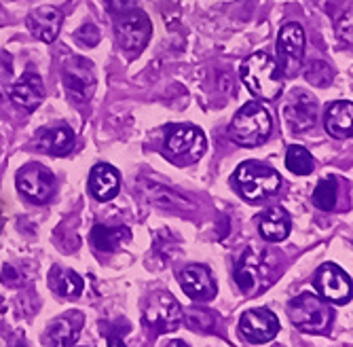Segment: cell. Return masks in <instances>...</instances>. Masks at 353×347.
I'll use <instances>...</instances> for the list:
<instances>
[{"label":"cell","instance_id":"cell-12","mask_svg":"<svg viewBox=\"0 0 353 347\" xmlns=\"http://www.w3.org/2000/svg\"><path fill=\"white\" fill-rule=\"evenodd\" d=\"M315 288L328 303L345 305L351 301V279L341 267L332 263H326L315 271Z\"/></svg>","mask_w":353,"mask_h":347},{"label":"cell","instance_id":"cell-21","mask_svg":"<svg viewBox=\"0 0 353 347\" xmlns=\"http://www.w3.org/2000/svg\"><path fill=\"white\" fill-rule=\"evenodd\" d=\"M290 229H292L290 214L279 206L265 210L259 218V231H261L263 239H267L271 244L283 241L288 235H290Z\"/></svg>","mask_w":353,"mask_h":347},{"label":"cell","instance_id":"cell-4","mask_svg":"<svg viewBox=\"0 0 353 347\" xmlns=\"http://www.w3.org/2000/svg\"><path fill=\"white\" fill-rule=\"evenodd\" d=\"M288 315H290V322L301 333L324 335V333H328V328L332 324L334 311L328 305V301L319 299L313 293H303L290 301V305H288Z\"/></svg>","mask_w":353,"mask_h":347},{"label":"cell","instance_id":"cell-11","mask_svg":"<svg viewBox=\"0 0 353 347\" xmlns=\"http://www.w3.org/2000/svg\"><path fill=\"white\" fill-rule=\"evenodd\" d=\"M283 117L290 132L294 134L309 132L317 121V100L303 89H294L285 102Z\"/></svg>","mask_w":353,"mask_h":347},{"label":"cell","instance_id":"cell-22","mask_svg":"<svg viewBox=\"0 0 353 347\" xmlns=\"http://www.w3.org/2000/svg\"><path fill=\"white\" fill-rule=\"evenodd\" d=\"M351 117H353V106L351 102H332L326 108L324 115V128L332 138L345 140L351 136Z\"/></svg>","mask_w":353,"mask_h":347},{"label":"cell","instance_id":"cell-9","mask_svg":"<svg viewBox=\"0 0 353 347\" xmlns=\"http://www.w3.org/2000/svg\"><path fill=\"white\" fill-rule=\"evenodd\" d=\"M114 32H117V41H119L121 49L130 51V53H138L148 45V41L152 37V23L146 13L132 9V11L119 15L117 23H114Z\"/></svg>","mask_w":353,"mask_h":347},{"label":"cell","instance_id":"cell-34","mask_svg":"<svg viewBox=\"0 0 353 347\" xmlns=\"http://www.w3.org/2000/svg\"><path fill=\"white\" fill-rule=\"evenodd\" d=\"M108 347H127V345H125L119 337H110V339H108Z\"/></svg>","mask_w":353,"mask_h":347},{"label":"cell","instance_id":"cell-24","mask_svg":"<svg viewBox=\"0 0 353 347\" xmlns=\"http://www.w3.org/2000/svg\"><path fill=\"white\" fill-rule=\"evenodd\" d=\"M132 239V231L127 227H106V225H95L91 229V244L100 252H114L123 244Z\"/></svg>","mask_w":353,"mask_h":347},{"label":"cell","instance_id":"cell-5","mask_svg":"<svg viewBox=\"0 0 353 347\" xmlns=\"http://www.w3.org/2000/svg\"><path fill=\"white\" fill-rule=\"evenodd\" d=\"M233 184L243 199L248 201H261L279 191L281 178L279 174L259 161H245L237 168L233 176Z\"/></svg>","mask_w":353,"mask_h":347},{"label":"cell","instance_id":"cell-25","mask_svg":"<svg viewBox=\"0 0 353 347\" xmlns=\"http://www.w3.org/2000/svg\"><path fill=\"white\" fill-rule=\"evenodd\" d=\"M39 138V148L47 155H66L74 148V132L66 125L47 130Z\"/></svg>","mask_w":353,"mask_h":347},{"label":"cell","instance_id":"cell-20","mask_svg":"<svg viewBox=\"0 0 353 347\" xmlns=\"http://www.w3.org/2000/svg\"><path fill=\"white\" fill-rule=\"evenodd\" d=\"M121 176L108 163H98L89 174V191L98 201H110L119 195Z\"/></svg>","mask_w":353,"mask_h":347},{"label":"cell","instance_id":"cell-17","mask_svg":"<svg viewBox=\"0 0 353 347\" xmlns=\"http://www.w3.org/2000/svg\"><path fill=\"white\" fill-rule=\"evenodd\" d=\"M138 184H140V191L144 193V197L157 208L178 210V212H190L192 208H195L188 197H184L180 191H176V188H172V186L154 182L150 178H140Z\"/></svg>","mask_w":353,"mask_h":347},{"label":"cell","instance_id":"cell-1","mask_svg":"<svg viewBox=\"0 0 353 347\" xmlns=\"http://www.w3.org/2000/svg\"><path fill=\"white\" fill-rule=\"evenodd\" d=\"M239 77L243 85L261 100H275L281 93L279 66L265 51H256L248 55L239 66Z\"/></svg>","mask_w":353,"mask_h":347},{"label":"cell","instance_id":"cell-7","mask_svg":"<svg viewBox=\"0 0 353 347\" xmlns=\"http://www.w3.org/2000/svg\"><path fill=\"white\" fill-rule=\"evenodd\" d=\"M305 30L301 23L292 21L285 23L275 41V51H277V66L281 70L283 77L292 79L299 75L301 66H303V57H305Z\"/></svg>","mask_w":353,"mask_h":347},{"label":"cell","instance_id":"cell-30","mask_svg":"<svg viewBox=\"0 0 353 347\" xmlns=\"http://www.w3.org/2000/svg\"><path fill=\"white\" fill-rule=\"evenodd\" d=\"M100 30L95 28L93 23H85L79 28V32H77V41L83 45V47H95L100 43Z\"/></svg>","mask_w":353,"mask_h":347},{"label":"cell","instance_id":"cell-8","mask_svg":"<svg viewBox=\"0 0 353 347\" xmlns=\"http://www.w3.org/2000/svg\"><path fill=\"white\" fill-rule=\"evenodd\" d=\"M144 322L157 333H174L182 324V307L165 290L152 293L144 305Z\"/></svg>","mask_w":353,"mask_h":347},{"label":"cell","instance_id":"cell-2","mask_svg":"<svg viewBox=\"0 0 353 347\" xmlns=\"http://www.w3.org/2000/svg\"><path fill=\"white\" fill-rule=\"evenodd\" d=\"M275 263H273V255H269L267 250L263 248H245L241 252V257L235 263V281H237V288L248 295L254 297L263 293L269 284L271 277L275 275Z\"/></svg>","mask_w":353,"mask_h":347},{"label":"cell","instance_id":"cell-29","mask_svg":"<svg viewBox=\"0 0 353 347\" xmlns=\"http://www.w3.org/2000/svg\"><path fill=\"white\" fill-rule=\"evenodd\" d=\"M305 79L315 87H326L332 83V68L326 61H311L305 72Z\"/></svg>","mask_w":353,"mask_h":347},{"label":"cell","instance_id":"cell-36","mask_svg":"<svg viewBox=\"0 0 353 347\" xmlns=\"http://www.w3.org/2000/svg\"><path fill=\"white\" fill-rule=\"evenodd\" d=\"M13 347H28V345H26V343H23V341H17V343H15V345H13Z\"/></svg>","mask_w":353,"mask_h":347},{"label":"cell","instance_id":"cell-33","mask_svg":"<svg viewBox=\"0 0 353 347\" xmlns=\"http://www.w3.org/2000/svg\"><path fill=\"white\" fill-rule=\"evenodd\" d=\"M3 284L5 286H19L21 284V275L17 273V269L13 267V265H5V269H3Z\"/></svg>","mask_w":353,"mask_h":347},{"label":"cell","instance_id":"cell-31","mask_svg":"<svg viewBox=\"0 0 353 347\" xmlns=\"http://www.w3.org/2000/svg\"><path fill=\"white\" fill-rule=\"evenodd\" d=\"M11 77H13L11 59H9V57H0V98L7 96V93H9Z\"/></svg>","mask_w":353,"mask_h":347},{"label":"cell","instance_id":"cell-27","mask_svg":"<svg viewBox=\"0 0 353 347\" xmlns=\"http://www.w3.org/2000/svg\"><path fill=\"white\" fill-rule=\"evenodd\" d=\"M336 197H339L336 180H334L332 176L317 182L315 191H313V204H315L319 210H322V212H332L334 206H336Z\"/></svg>","mask_w":353,"mask_h":347},{"label":"cell","instance_id":"cell-28","mask_svg":"<svg viewBox=\"0 0 353 347\" xmlns=\"http://www.w3.org/2000/svg\"><path fill=\"white\" fill-rule=\"evenodd\" d=\"M182 322L195 333H210L216 326V318L214 313L199 309V307H190L186 311H182Z\"/></svg>","mask_w":353,"mask_h":347},{"label":"cell","instance_id":"cell-26","mask_svg":"<svg viewBox=\"0 0 353 347\" xmlns=\"http://www.w3.org/2000/svg\"><path fill=\"white\" fill-rule=\"evenodd\" d=\"M285 168L290 170L292 174H296V176H307V174L313 172L315 163H313L311 152L305 146L294 144L285 152Z\"/></svg>","mask_w":353,"mask_h":347},{"label":"cell","instance_id":"cell-10","mask_svg":"<svg viewBox=\"0 0 353 347\" xmlns=\"http://www.w3.org/2000/svg\"><path fill=\"white\" fill-rule=\"evenodd\" d=\"M19 193L32 204H47L55 193V176L41 163H28L17 172Z\"/></svg>","mask_w":353,"mask_h":347},{"label":"cell","instance_id":"cell-23","mask_svg":"<svg viewBox=\"0 0 353 347\" xmlns=\"http://www.w3.org/2000/svg\"><path fill=\"white\" fill-rule=\"evenodd\" d=\"M49 286L57 297L63 299H77L83 293V277L66 267H53L49 273Z\"/></svg>","mask_w":353,"mask_h":347},{"label":"cell","instance_id":"cell-3","mask_svg":"<svg viewBox=\"0 0 353 347\" xmlns=\"http://www.w3.org/2000/svg\"><path fill=\"white\" fill-rule=\"evenodd\" d=\"M273 121L265 106L250 102L239 108L229 125V138L243 146V148H256L265 144V140L271 136Z\"/></svg>","mask_w":353,"mask_h":347},{"label":"cell","instance_id":"cell-19","mask_svg":"<svg viewBox=\"0 0 353 347\" xmlns=\"http://www.w3.org/2000/svg\"><path fill=\"white\" fill-rule=\"evenodd\" d=\"M61 21H63V15L55 7H37L28 13L30 34L47 45H51L57 39L61 30Z\"/></svg>","mask_w":353,"mask_h":347},{"label":"cell","instance_id":"cell-13","mask_svg":"<svg viewBox=\"0 0 353 347\" xmlns=\"http://www.w3.org/2000/svg\"><path fill=\"white\" fill-rule=\"evenodd\" d=\"M239 330L250 343H269L279 333V320L267 307L248 309L239 320Z\"/></svg>","mask_w":353,"mask_h":347},{"label":"cell","instance_id":"cell-16","mask_svg":"<svg viewBox=\"0 0 353 347\" xmlns=\"http://www.w3.org/2000/svg\"><path fill=\"white\" fill-rule=\"evenodd\" d=\"M85 318L81 311H68L59 315L57 320H53L47 326L45 343L47 347H74V343L81 337Z\"/></svg>","mask_w":353,"mask_h":347},{"label":"cell","instance_id":"cell-18","mask_svg":"<svg viewBox=\"0 0 353 347\" xmlns=\"http://www.w3.org/2000/svg\"><path fill=\"white\" fill-rule=\"evenodd\" d=\"M9 98L19 110L34 112L45 98L43 79L37 72H26L21 79H17L15 85L9 87Z\"/></svg>","mask_w":353,"mask_h":347},{"label":"cell","instance_id":"cell-15","mask_svg":"<svg viewBox=\"0 0 353 347\" xmlns=\"http://www.w3.org/2000/svg\"><path fill=\"white\" fill-rule=\"evenodd\" d=\"M180 286L184 290V295L192 301H201L208 303L216 297L218 288L216 281L210 273L208 267L203 265H188L182 273H180Z\"/></svg>","mask_w":353,"mask_h":347},{"label":"cell","instance_id":"cell-35","mask_svg":"<svg viewBox=\"0 0 353 347\" xmlns=\"http://www.w3.org/2000/svg\"><path fill=\"white\" fill-rule=\"evenodd\" d=\"M165 347H188V345H186L184 341H180V339H176V341H170V343H168Z\"/></svg>","mask_w":353,"mask_h":347},{"label":"cell","instance_id":"cell-14","mask_svg":"<svg viewBox=\"0 0 353 347\" xmlns=\"http://www.w3.org/2000/svg\"><path fill=\"white\" fill-rule=\"evenodd\" d=\"M63 87H66L68 96L74 102H87L91 100L95 91V77H93V66L87 59H72L63 68Z\"/></svg>","mask_w":353,"mask_h":347},{"label":"cell","instance_id":"cell-6","mask_svg":"<svg viewBox=\"0 0 353 347\" xmlns=\"http://www.w3.org/2000/svg\"><path fill=\"white\" fill-rule=\"evenodd\" d=\"M163 146L172 161L188 166L199 161L205 155L208 140L205 134L199 128H195V125H168Z\"/></svg>","mask_w":353,"mask_h":347},{"label":"cell","instance_id":"cell-32","mask_svg":"<svg viewBox=\"0 0 353 347\" xmlns=\"http://www.w3.org/2000/svg\"><path fill=\"white\" fill-rule=\"evenodd\" d=\"M106 5H108V9H110L114 15H123V13H127V11L136 9L138 0H106Z\"/></svg>","mask_w":353,"mask_h":347}]
</instances>
